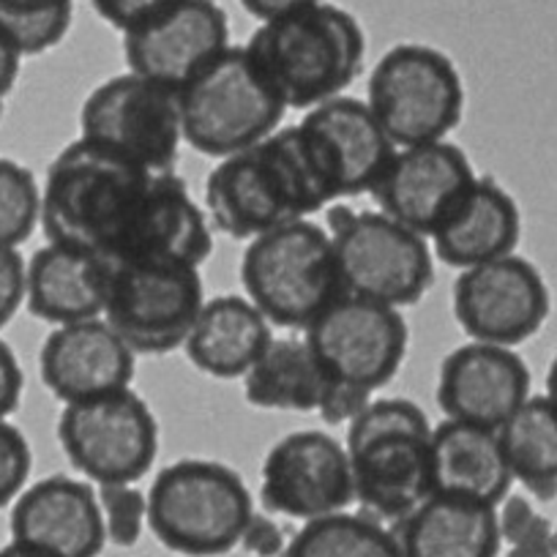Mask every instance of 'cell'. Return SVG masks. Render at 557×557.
<instances>
[{
	"label": "cell",
	"mask_w": 557,
	"mask_h": 557,
	"mask_svg": "<svg viewBox=\"0 0 557 557\" xmlns=\"http://www.w3.org/2000/svg\"><path fill=\"white\" fill-rule=\"evenodd\" d=\"M369 401H372V394H369V391L352 388V385L334 383V380H331L323 399H320L318 412L320 418H323L325 426H345L350 424L352 418H356Z\"/></svg>",
	"instance_id": "obj_37"
},
{
	"label": "cell",
	"mask_w": 557,
	"mask_h": 557,
	"mask_svg": "<svg viewBox=\"0 0 557 557\" xmlns=\"http://www.w3.org/2000/svg\"><path fill=\"white\" fill-rule=\"evenodd\" d=\"M58 443L72 468L90 484H137L159 454V421L132 388L63 405Z\"/></svg>",
	"instance_id": "obj_11"
},
{
	"label": "cell",
	"mask_w": 557,
	"mask_h": 557,
	"mask_svg": "<svg viewBox=\"0 0 557 557\" xmlns=\"http://www.w3.org/2000/svg\"><path fill=\"white\" fill-rule=\"evenodd\" d=\"M202 304L200 268L117 265L110 268L104 320L137 356H168L186 345Z\"/></svg>",
	"instance_id": "obj_12"
},
{
	"label": "cell",
	"mask_w": 557,
	"mask_h": 557,
	"mask_svg": "<svg viewBox=\"0 0 557 557\" xmlns=\"http://www.w3.org/2000/svg\"><path fill=\"white\" fill-rule=\"evenodd\" d=\"M271 339V323L249 298L216 296L202 304L184 350L208 377L244 380Z\"/></svg>",
	"instance_id": "obj_26"
},
{
	"label": "cell",
	"mask_w": 557,
	"mask_h": 557,
	"mask_svg": "<svg viewBox=\"0 0 557 557\" xmlns=\"http://www.w3.org/2000/svg\"><path fill=\"white\" fill-rule=\"evenodd\" d=\"M184 143L211 159H227L271 137L287 104L268 85L246 47L230 45L178 90Z\"/></svg>",
	"instance_id": "obj_7"
},
{
	"label": "cell",
	"mask_w": 557,
	"mask_h": 557,
	"mask_svg": "<svg viewBox=\"0 0 557 557\" xmlns=\"http://www.w3.org/2000/svg\"><path fill=\"white\" fill-rule=\"evenodd\" d=\"M41 230L50 244L72 246L117 265L200 268L213 230L175 170L157 173L77 137L47 168Z\"/></svg>",
	"instance_id": "obj_1"
},
{
	"label": "cell",
	"mask_w": 557,
	"mask_h": 557,
	"mask_svg": "<svg viewBox=\"0 0 557 557\" xmlns=\"http://www.w3.org/2000/svg\"><path fill=\"white\" fill-rule=\"evenodd\" d=\"M41 224V186L25 164L0 157V246H20Z\"/></svg>",
	"instance_id": "obj_31"
},
{
	"label": "cell",
	"mask_w": 557,
	"mask_h": 557,
	"mask_svg": "<svg viewBox=\"0 0 557 557\" xmlns=\"http://www.w3.org/2000/svg\"><path fill=\"white\" fill-rule=\"evenodd\" d=\"M304 339L329 380L374 394L388 385L405 363L410 331L401 309L339 296L309 325Z\"/></svg>",
	"instance_id": "obj_13"
},
{
	"label": "cell",
	"mask_w": 557,
	"mask_h": 557,
	"mask_svg": "<svg viewBox=\"0 0 557 557\" xmlns=\"http://www.w3.org/2000/svg\"><path fill=\"white\" fill-rule=\"evenodd\" d=\"M528 399L530 369L517 347L470 339L443 358L437 405L446 418L497 432Z\"/></svg>",
	"instance_id": "obj_19"
},
{
	"label": "cell",
	"mask_w": 557,
	"mask_h": 557,
	"mask_svg": "<svg viewBox=\"0 0 557 557\" xmlns=\"http://www.w3.org/2000/svg\"><path fill=\"white\" fill-rule=\"evenodd\" d=\"M34 470V451L23 430L0 421V508L12 506L28 486Z\"/></svg>",
	"instance_id": "obj_34"
},
{
	"label": "cell",
	"mask_w": 557,
	"mask_h": 557,
	"mask_svg": "<svg viewBox=\"0 0 557 557\" xmlns=\"http://www.w3.org/2000/svg\"><path fill=\"white\" fill-rule=\"evenodd\" d=\"M25 372L20 367V358L7 342L0 339V421L12 416L23 401Z\"/></svg>",
	"instance_id": "obj_39"
},
{
	"label": "cell",
	"mask_w": 557,
	"mask_h": 557,
	"mask_svg": "<svg viewBox=\"0 0 557 557\" xmlns=\"http://www.w3.org/2000/svg\"><path fill=\"white\" fill-rule=\"evenodd\" d=\"M25 273L28 262L20 249L0 246V329H7L25 304Z\"/></svg>",
	"instance_id": "obj_35"
},
{
	"label": "cell",
	"mask_w": 557,
	"mask_h": 557,
	"mask_svg": "<svg viewBox=\"0 0 557 557\" xmlns=\"http://www.w3.org/2000/svg\"><path fill=\"white\" fill-rule=\"evenodd\" d=\"M405 557H497L503 549L497 508L430 495L394 524Z\"/></svg>",
	"instance_id": "obj_25"
},
{
	"label": "cell",
	"mask_w": 557,
	"mask_h": 557,
	"mask_svg": "<svg viewBox=\"0 0 557 557\" xmlns=\"http://www.w3.org/2000/svg\"><path fill=\"white\" fill-rule=\"evenodd\" d=\"M110 265L88 251L50 244L34 251L25 273V304L45 323L66 325L104 318Z\"/></svg>",
	"instance_id": "obj_22"
},
{
	"label": "cell",
	"mask_w": 557,
	"mask_h": 557,
	"mask_svg": "<svg viewBox=\"0 0 557 557\" xmlns=\"http://www.w3.org/2000/svg\"><path fill=\"white\" fill-rule=\"evenodd\" d=\"M230 47V20L216 0H175L123 34L128 72L181 90Z\"/></svg>",
	"instance_id": "obj_18"
},
{
	"label": "cell",
	"mask_w": 557,
	"mask_h": 557,
	"mask_svg": "<svg viewBox=\"0 0 557 557\" xmlns=\"http://www.w3.org/2000/svg\"><path fill=\"white\" fill-rule=\"evenodd\" d=\"M296 126L331 202L372 191L396 153L374 112L356 96L312 107Z\"/></svg>",
	"instance_id": "obj_16"
},
{
	"label": "cell",
	"mask_w": 557,
	"mask_h": 557,
	"mask_svg": "<svg viewBox=\"0 0 557 557\" xmlns=\"http://www.w3.org/2000/svg\"><path fill=\"white\" fill-rule=\"evenodd\" d=\"M432 495L495 506L511 492L513 475L495 430L446 418L432 430Z\"/></svg>",
	"instance_id": "obj_23"
},
{
	"label": "cell",
	"mask_w": 557,
	"mask_h": 557,
	"mask_svg": "<svg viewBox=\"0 0 557 557\" xmlns=\"http://www.w3.org/2000/svg\"><path fill=\"white\" fill-rule=\"evenodd\" d=\"M356 503L380 522H399L432 495V424L405 396L372 399L345 437Z\"/></svg>",
	"instance_id": "obj_4"
},
{
	"label": "cell",
	"mask_w": 557,
	"mask_h": 557,
	"mask_svg": "<svg viewBox=\"0 0 557 557\" xmlns=\"http://www.w3.org/2000/svg\"><path fill=\"white\" fill-rule=\"evenodd\" d=\"M329 374L307 339H271L255 367L244 374V396L257 410L318 412Z\"/></svg>",
	"instance_id": "obj_27"
},
{
	"label": "cell",
	"mask_w": 557,
	"mask_h": 557,
	"mask_svg": "<svg viewBox=\"0 0 557 557\" xmlns=\"http://www.w3.org/2000/svg\"><path fill=\"white\" fill-rule=\"evenodd\" d=\"M282 557H405L394 530L369 513L339 511L304 522Z\"/></svg>",
	"instance_id": "obj_29"
},
{
	"label": "cell",
	"mask_w": 557,
	"mask_h": 557,
	"mask_svg": "<svg viewBox=\"0 0 557 557\" xmlns=\"http://www.w3.org/2000/svg\"><path fill=\"white\" fill-rule=\"evenodd\" d=\"M238 546L255 557H282V552L287 549V539L285 530L278 528L268 513L255 511L240 533Z\"/></svg>",
	"instance_id": "obj_38"
},
{
	"label": "cell",
	"mask_w": 557,
	"mask_h": 557,
	"mask_svg": "<svg viewBox=\"0 0 557 557\" xmlns=\"http://www.w3.org/2000/svg\"><path fill=\"white\" fill-rule=\"evenodd\" d=\"M79 137L139 168L170 173L184 143L178 90L134 72L104 79L79 107Z\"/></svg>",
	"instance_id": "obj_10"
},
{
	"label": "cell",
	"mask_w": 557,
	"mask_h": 557,
	"mask_svg": "<svg viewBox=\"0 0 557 557\" xmlns=\"http://www.w3.org/2000/svg\"><path fill=\"white\" fill-rule=\"evenodd\" d=\"M0 557H58L52 552L39 549V546L23 544V541H9V544L0 546Z\"/></svg>",
	"instance_id": "obj_42"
},
{
	"label": "cell",
	"mask_w": 557,
	"mask_h": 557,
	"mask_svg": "<svg viewBox=\"0 0 557 557\" xmlns=\"http://www.w3.org/2000/svg\"><path fill=\"white\" fill-rule=\"evenodd\" d=\"M325 230L334 244L345 296L385 307H416L435 285V251L418 235L383 211H352L329 206Z\"/></svg>",
	"instance_id": "obj_8"
},
{
	"label": "cell",
	"mask_w": 557,
	"mask_h": 557,
	"mask_svg": "<svg viewBox=\"0 0 557 557\" xmlns=\"http://www.w3.org/2000/svg\"><path fill=\"white\" fill-rule=\"evenodd\" d=\"M3 112H7V104H3V101H0V121H3Z\"/></svg>",
	"instance_id": "obj_45"
},
{
	"label": "cell",
	"mask_w": 557,
	"mask_h": 557,
	"mask_svg": "<svg viewBox=\"0 0 557 557\" xmlns=\"http://www.w3.org/2000/svg\"><path fill=\"white\" fill-rule=\"evenodd\" d=\"M72 20L74 0H0V34L23 58L55 50Z\"/></svg>",
	"instance_id": "obj_30"
},
{
	"label": "cell",
	"mask_w": 557,
	"mask_h": 557,
	"mask_svg": "<svg viewBox=\"0 0 557 557\" xmlns=\"http://www.w3.org/2000/svg\"><path fill=\"white\" fill-rule=\"evenodd\" d=\"M20 69H23V55L0 34V101H7V96L17 85Z\"/></svg>",
	"instance_id": "obj_41"
},
{
	"label": "cell",
	"mask_w": 557,
	"mask_h": 557,
	"mask_svg": "<svg viewBox=\"0 0 557 557\" xmlns=\"http://www.w3.org/2000/svg\"><path fill=\"white\" fill-rule=\"evenodd\" d=\"M552 549H555V557H557V522L552 524Z\"/></svg>",
	"instance_id": "obj_44"
},
{
	"label": "cell",
	"mask_w": 557,
	"mask_h": 557,
	"mask_svg": "<svg viewBox=\"0 0 557 557\" xmlns=\"http://www.w3.org/2000/svg\"><path fill=\"white\" fill-rule=\"evenodd\" d=\"M367 104L396 148L441 143L462 123V74L437 47L401 41L374 63Z\"/></svg>",
	"instance_id": "obj_9"
},
{
	"label": "cell",
	"mask_w": 557,
	"mask_h": 557,
	"mask_svg": "<svg viewBox=\"0 0 557 557\" xmlns=\"http://www.w3.org/2000/svg\"><path fill=\"white\" fill-rule=\"evenodd\" d=\"M173 3L175 0H90L94 12L110 28L121 30V34H128L137 25L148 23V20L157 17L159 12H164Z\"/></svg>",
	"instance_id": "obj_36"
},
{
	"label": "cell",
	"mask_w": 557,
	"mask_h": 557,
	"mask_svg": "<svg viewBox=\"0 0 557 557\" xmlns=\"http://www.w3.org/2000/svg\"><path fill=\"white\" fill-rule=\"evenodd\" d=\"M101 517H104L107 544L132 549L148 528V495L134 484H99Z\"/></svg>",
	"instance_id": "obj_33"
},
{
	"label": "cell",
	"mask_w": 557,
	"mask_h": 557,
	"mask_svg": "<svg viewBox=\"0 0 557 557\" xmlns=\"http://www.w3.org/2000/svg\"><path fill=\"white\" fill-rule=\"evenodd\" d=\"M519 238H522V213L511 191L490 175H479L473 189L430 240L435 257L457 271H465L513 255Z\"/></svg>",
	"instance_id": "obj_24"
},
{
	"label": "cell",
	"mask_w": 557,
	"mask_h": 557,
	"mask_svg": "<svg viewBox=\"0 0 557 557\" xmlns=\"http://www.w3.org/2000/svg\"><path fill=\"white\" fill-rule=\"evenodd\" d=\"M41 383L63 405L132 388L137 352L104 318L55 325L39 350Z\"/></svg>",
	"instance_id": "obj_20"
},
{
	"label": "cell",
	"mask_w": 557,
	"mask_h": 557,
	"mask_svg": "<svg viewBox=\"0 0 557 557\" xmlns=\"http://www.w3.org/2000/svg\"><path fill=\"white\" fill-rule=\"evenodd\" d=\"M9 530L14 541L58 557H99L107 546L96 486L74 475H47L25 486L12 503Z\"/></svg>",
	"instance_id": "obj_21"
},
{
	"label": "cell",
	"mask_w": 557,
	"mask_h": 557,
	"mask_svg": "<svg viewBox=\"0 0 557 557\" xmlns=\"http://www.w3.org/2000/svg\"><path fill=\"white\" fill-rule=\"evenodd\" d=\"M260 503L287 519L331 517L356 503L347 446L323 430H298L268 448L260 473Z\"/></svg>",
	"instance_id": "obj_15"
},
{
	"label": "cell",
	"mask_w": 557,
	"mask_h": 557,
	"mask_svg": "<svg viewBox=\"0 0 557 557\" xmlns=\"http://www.w3.org/2000/svg\"><path fill=\"white\" fill-rule=\"evenodd\" d=\"M255 497L238 470L186 457L157 473L148 490V528L184 557H222L238 546Z\"/></svg>",
	"instance_id": "obj_5"
},
{
	"label": "cell",
	"mask_w": 557,
	"mask_h": 557,
	"mask_svg": "<svg viewBox=\"0 0 557 557\" xmlns=\"http://www.w3.org/2000/svg\"><path fill=\"white\" fill-rule=\"evenodd\" d=\"M202 191L211 227L233 240H251L334 206L298 126L276 128L251 148L219 159Z\"/></svg>",
	"instance_id": "obj_2"
},
{
	"label": "cell",
	"mask_w": 557,
	"mask_h": 557,
	"mask_svg": "<svg viewBox=\"0 0 557 557\" xmlns=\"http://www.w3.org/2000/svg\"><path fill=\"white\" fill-rule=\"evenodd\" d=\"M497 528H500L503 544L508 546L506 557H555L552 522L535 511L528 495L508 492L497 503Z\"/></svg>",
	"instance_id": "obj_32"
},
{
	"label": "cell",
	"mask_w": 557,
	"mask_h": 557,
	"mask_svg": "<svg viewBox=\"0 0 557 557\" xmlns=\"http://www.w3.org/2000/svg\"><path fill=\"white\" fill-rule=\"evenodd\" d=\"M314 3H323V0H240L244 12L251 14L257 23H268V20L285 17V14L314 7Z\"/></svg>",
	"instance_id": "obj_40"
},
{
	"label": "cell",
	"mask_w": 557,
	"mask_h": 557,
	"mask_svg": "<svg viewBox=\"0 0 557 557\" xmlns=\"http://www.w3.org/2000/svg\"><path fill=\"white\" fill-rule=\"evenodd\" d=\"M473 162L457 143L396 148L385 173L369 191L385 216L432 238L473 189Z\"/></svg>",
	"instance_id": "obj_17"
},
{
	"label": "cell",
	"mask_w": 557,
	"mask_h": 557,
	"mask_svg": "<svg viewBox=\"0 0 557 557\" xmlns=\"http://www.w3.org/2000/svg\"><path fill=\"white\" fill-rule=\"evenodd\" d=\"M244 47L287 110L345 96L367 61L363 25L329 0L260 23Z\"/></svg>",
	"instance_id": "obj_3"
},
{
	"label": "cell",
	"mask_w": 557,
	"mask_h": 557,
	"mask_svg": "<svg viewBox=\"0 0 557 557\" xmlns=\"http://www.w3.org/2000/svg\"><path fill=\"white\" fill-rule=\"evenodd\" d=\"M503 457L513 481L530 497L549 503L557 497V410L546 396H530L497 430Z\"/></svg>",
	"instance_id": "obj_28"
},
{
	"label": "cell",
	"mask_w": 557,
	"mask_h": 557,
	"mask_svg": "<svg viewBox=\"0 0 557 557\" xmlns=\"http://www.w3.org/2000/svg\"><path fill=\"white\" fill-rule=\"evenodd\" d=\"M240 282L246 298L278 329L307 331L345 296L329 230L312 219L251 238L240 260Z\"/></svg>",
	"instance_id": "obj_6"
},
{
	"label": "cell",
	"mask_w": 557,
	"mask_h": 557,
	"mask_svg": "<svg viewBox=\"0 0 557 557\" xmlns=\"http://www.w3.org/2000/svg\"><path fill=\"white\" fill-rule=\"evenodd\" d=\"M451 307L459 329L473 342L517 347L544 329L552 293L544 273L513 251L459 271Z\"/></svg>",
	"instance_id": "obj_14"
},
{
	"label": "cell",
	"mask_w": 557,
	"mask_h": 557,
	"mask_svg": "<svg viewBox=\"0 0 557 557\" xmlns=\"http://www.w3.org/2000/svg\"><path fill=\"white\" fill-rule=\"evenodd\" d=\"M544 396L552 401V407L557 410V350H555V356H552L549 369H546V394Z\"/></svg>",
	"instance_id": "obj_43"
}]
</instances>
